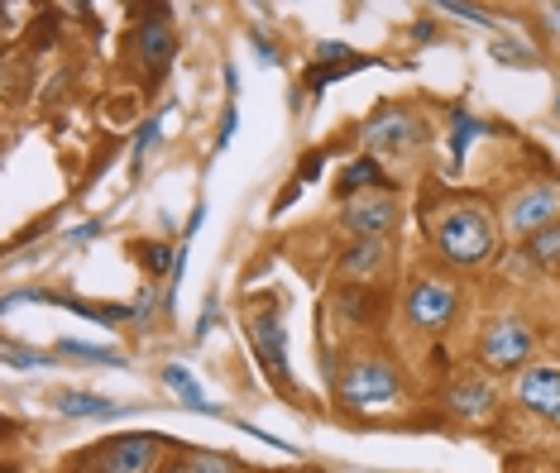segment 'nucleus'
<instances>
[{
  "label": "nucleus",
  "mask_w": 560,
  "mask_h": 473,
  "mask_svg": "<svg viewBox=\"0 0 560 473\" xmlns=\"http://www.w3.org/2000/svg\"><path fill=\"white\" fill-rule=\"evenodd\" d=\"M431 245L441 249L445 263L479 268L499 249V229H493V215L483 211L479 201H451V206H441V215L431 221Z\"/></svg>",
  "instance_id": "f257e3e1"
},
{
  "label": "nucleus",
  "mask_w": 560,
  "mask_h": 473,
  "mask_svg": "<svg viewBox=\"0 0 560 473\" xmlns=\"http://www.w3.org/2000/svg\"><path fill=\"white\" fill-rule=\"evenodd\" d=\"M336 398L346 412H384L402 398V378L398 368L378 354H364V359H350V368L336 382Z\"/></svg>",
  "instance_id": "f03ea898"
},
{
  "label": "nucleus",
  "mask_w": 560,
  "mask_h": 473,
  "mask_svg": "<svg viewBox=\"0 0 560 473\" xmlns=\"http://www.w3.org/2000/svg\"><path fill=\"white\" fill-rule=\"evenodd\" d=\"M402 316L412 330L422 335H441V330L455 326L460 316V287L441 283V277H412L402 292Z\"/></svg>",
  "instance_id": "7ed1b4c3"
},
{
  "label": "nucleus",
  "mask_w": 560,
  "mask_h": 473,
  "mask_svg": "<svg viewBox=\"0 0 560 473\" xmlns=\"http://www.w3.org/2000/svg\"><path fill=\"white\" fill-rule=\"evenodd\" d=\"M360 139L374 149V158L378 153H412V149L427 144V120L417 110H407V106H378L364 120Z\"/></svg>",
  "instance_id": "20e7f679"
},
{
  "label": "nucleus",
  "mask_w": 560,
  "mask_h": 473,
  "mask_svg": "<svg viewBox=\"0 0 560 473\" xmlns=\"http://www.w3.org/2000/svg\"><path fill=\"white\" fill-rule=\"evenodd\" d=\"M130 58L139 62V72H144L149 86L168 76L173 58H177V34H173V20H168L163 5L149 20H139V29L130 34Z\"/></svg>",
  "instance_id": "39448f33"
},
{
  "label": "nucleus",
  "mask_w": 560,
  "mask_h": 473,
  "mask_svg": "<svg viewBox=\"0 0 560 473\" xmlns=\"http://www.w3.org/2000/svg\"><path fill=\"white\" fill-rule=\"evenodd\" d=\"M532 344H537V335H532L527 321H517V316H503V321H489L479 335V359L489 368H499V374H508V368H522L532 359Z\"/></svg>",
  "instance_id": "423d86ee"
},
{
  "label": "nucleus",
  "mask_w": 560,
  "mask_h": 473,
  "mask_svg": "<svg viewBox=\"0 0 560 473\" xmlns=\"http://www.w3.org/2000/svg\"><path fill=\"white\" fill-rule=\"evenodd\" d=\"M249 344H254V359L264 364V374H269L278 388H292V364H288V330L278 321L273 306H259V311L249 316Z\"/></svg>",
  "instance_id": "0eeeda50"
},
{
  "label": "nucleus",
  "mask_w": 560,
  "mask_h": 473,
  "mask_svg": "<svg viewBox=\"0 0 560 473\" xmlns=\"http://www.w3.org/2000/svg\"><path fill=\"white\" fill-rule=\"evenodd\" d=\"M398 221H402V206L388 197H354V201H346V215H340V225L350 229L354 239H388L393 229H398Z\"/></svg>",
  "instance_id": "6e6552de"
},
{
  "label": "nucleus",
  "mask_w": 560,
  "mask_h": 473,
  "mask_svg": "<svg viewBox=\"0 0 560 473\" xmlns=\"http://www.w3.org/2000/svg\"><path fill=\"white\" fill-rule=\"evenodd\" d=\"M556 211H560V191L551 182H532L527 191H517V197L508 201V225L527 239V235H537V229L556 225Z\"/></svg>",
  "instance_id": "1a4fd4ad"
},
{
  "label": "nucleus",
  "mask_w": 560,
  "mask_h": 473,
  "mask_svg": "<svg viewBox=\"0 0 560 473\" xmlns=\"http://www.w3.org/2000/svg\"><path fill=\"white\" fill-rule=\"evenodd\" d=\"M168 436H120L101 450V473H154Z\"/></svg>",
  "instance_id": "9d476101"
},
{
  "label": "nucleus",
  "mask_w": 560,
  "mask_h": 473,
  "mask_svg": "<svg viewBox=\"0 0 560 473\" xmlns=\"http://www.w3.org/2000/svg\"><path fill=\"white\" fill-rule=\"evenodd\" d=\"M445 412L455 421L479 426V421H489L499 412V392H493V382H483V378H455L451 392H445Z\"/></svg>",
  "instance_id": "9b49d317"
},
{
  "label": "nucleus",
  "mask_w": 560,
  "mask_h": 473,
  "mask_svg": "<svg viewBox=\"0 0 560 473\" xmlns=\"http://www.w3.org/2000/svg\"><path fill=\"white\" fill-rule=\"evenodd\" d=\"M517 402L546 421H560V368H527L517 378Z\"/></svg>",
  "instance_id": "f8f14e48"
},
{
  "label": "nucleus",
  "mask_w": 560,
  "mask_h": 473,
  "mask_svg": "<svg viewBox=\"0 0 560 473\" xmlns=\"http://www.w3.org/2000/svg\"><path fill=\"white\" fill-rule=\"evenodd\" d=\"M384 263H388V245H384V239H354V245L340 253V277L360 283V277L384 273Z\"/></svg>",
  "instance_id": "ddd939ff"
},
{
  "label": "nucleus",
  "mask_w": 560,
  "mask_h": 473,
  "mask_svg": "<svg viewBox=\"0 0 560 473\" xmlns=\"http://www.w3.org/2000/svg\"><path fill=\"white\" fill-rule=\"evenodd\" d=\"M58 406V416H72V421H106V416H120L125 406L120 402H110V398H96V392H58L54 398Z\"/></svg>",
  "instance_id": "4468645a"
},
{
  "label": "nucleus",
  "mask_w": 560,
  "mask_h": 473,
  "mask_svg": "<svg viewBox=\"0 0 560 473\" xmlns=\"http://www.w3.org/2000/svg\"><path fill=\"white\" fill-rule=\"evenodd\" d=\"M479 134H489V125L475 120L465 106H455L451 110V173L465 168V153H469V144H475Z\"/></svg>",
  "instance_id": "2eb2a0df"
},
{
  "label": "nucleus",
  "mask_w": 560,
  "mask_h": 473,
  "mask_svg": "<svg viewBox=\"0 0 560 473\" xmlns=\"http://www.w3.org/2000/svg\"><path fill=\"white\" fill-rule=\"evenodd\" d=\"M364 187H384V168H378V158H374V153H369V158H354L350 163V168L346 173H340L336 177V197H346V201H354V197H360V191Z\"/></svg>",
  "instance_id": "dca6fc26"
},
{
  "label": "nucleus",
  "mask_w": 560,
  "mask_h": 473,
  "mask_svg": "<svg viewBox=\"0 0 560 473\" xmlns=\"http://www.w3.org/2000/svg\"><path fill=\"white\" fill-rule=\"evenodd\" d=\"M163 382H168V388L177 392V398H183V406H192V412H201V416H221V406L215 402H207L201 398V388H197V378L187 374L183 364H168L163 368Z\"/></svg>",
  "instance_id": "f3484780"
},
{
  "label": "nucleus",
  "mask_w": 560,
  "mask_h": 473,
  "mask_svg": "<svg viewBox=\"0 0 560 473\" xmlns=\"http://www.w3.org/2000/svg\"><path fill=\"white\" fill-rule=\"evenodd\" d=\"M522 259L532 268H560V221L522 239Z\"/></svg>",
  "instance_id": "a211bd4d"
},
{
  "label": "nucleus",
  "mask_w": 560,
  "mask_h": 473,
  "mask_svg": "<svg viewBox=\"0 0 560 473\" xmlns=\"http://www.w3.org/2000/svg\"><path fill=\"white\" fill-rule=\"evenodd\" d=\"M374 306H378V297L369 287H340L336 292V311H340V321L346 326H369Z\"/></svg>",
  "instance_id": "6ab92c4d"
},
{
  "label": "nucleus",
  "mask_w": 560,
  "mask_h": 473,
  "mask_svg": "<svg viewBox=\"0 0 560 473\" xmlns=\"http://www.w3.org/2000/svg\"><path fill=\"white\" fill-rule=\"evenodd\" d=\"M369 62H374V58H364V54H354L350 62H312V68H307V92H326L330 82H340V76L369 68Z\"/></svg>",
  "instance_id": "aec40b11"
},
{
  "label": "nucleus",
  "mask_w": 560,
  "mask_h": 473,
  "mask_svg": "<svg viewBox=\"0 0 560 473\" xmlns=\"http://www.w3.org/2000/svg\"><path fill=\"white\" fill-rule=\"evenodd\" d=\"M62 359H86V364H106V368H125L120 350H106V344H86V340H58Z\"/></svg>",
  "instance_id": "412c9836"
},
{
  "label": "nucleus",
  "mask_w": 560,
  "mask_h": 473,
  "mask_svg": "<svg viewBox=\"0 0 560 473\" xmlns=\"http://www.w3.org/2000/svg\"><path fill=\"white\" fill-rule=\"evenodd\" d=\"M489 58L503 62V68H537V54H532L527 44H517V38H493Z\"/></svg>",
  "instance_id": "4be33fe9"
},
{
  "label": "nucleus",
  "mask_w": 560,
  "mask_h": 473,
  "mask_svg": "<svg viewBox=\"0 0 560 473\" xmlns=\"http://www.w3.org/2000/svg\"><path fill=\"white\" fill-rule=\"evenodd\" d=\"M159 130H163V115H149V120L139 125V134H135V149H130V173H135V177H139V168H144L149 149L159 144Z\"/></svg>",
  "instance_id": "5701e85b"
},
{
  "label": "nucleus",
  "mask_w": 560,
  "mask_h": 473,
  "mask_svg": "<svg viewBox=\"0 0 560 473\" xmlns=\"http://www.w3.org/2000/svg\"><path fill=\"white\" fill-rule=\"evenodd\" d=\"M441 15H451V20H465V24H479V29H493V20L489 10H479V5H465V0H445L441 5Z\"/></svg>",
  "instance_id": "b1692460"
},
{
  "label": "nucleus",
  "mask_w": 560,
  "mask_h": 473,
  "mask_svg": "<svg viewBox=\"0 0 560 473\" xmlns=\"http://www.w3.org/2000/svg\"><path fill=\"white\" fill-rule=\"evenodd\" d=\"M5 359L15 364V368H48V364H54L48 354H39V350H24V344H15V340H5Z\"/></svg>",
  "instance_id": "393cba45"
},
{
  "label": "nucleus",
  "mask_w": 560,
  "mask_h": 473,
  "mask_svg": "<svg viewBox=\"0 0 560 473\" xmlns=\"http://www.w3.org/2000/svg\"><path fill=\"white\" fill-rule=\"evenodd\" d=\"M249 48L259 54L264 68H278V62H283V58H278V44H273V38L264 34V29H249Z\"/></svg>",
  "instance_id": "a878e982"
},
{
  "label": "nucleus",
  "mask_w": 560,
  "mask_h": 473,
  "mask_svg": "<svg viewBox=\"0 0 560 473\" xmlns=\"http://www.w3.org/2000/svg\"><path fill=\"white\" fill-rule=\"evenodd\" d=\"M322 168H326V149H312L307 158L298 163V177H292V182H302V187H307V182H316V173H322Z\"/></svg>",
  "instance_id": "bb28decb"
},
{
  "label": "nucleus",
  "mask_w": 560,
  "mask_h": 473,
  "mask_svg": "<svg viewBox=\"0 0 560 473\" xmlns=\"http://www.w3.org/2000/svg\"><path fill=\"white\" fill-rule=\"evenodd\" d=\"M96 235H101V221H86V225H78V229H72L68 239H72V245H92Z\"/></svg>",
  "instance_id": "cd10ccee"
},
{
  "label": "nucleus",
  "mask_w": 560,
  "mask_h": 473,
  "mask_svg": "<svg viewBox=\"0 0 560 473\" xmlns=\"http://www.w3.org/2000/svg\"><path fill=\"white\" fill-rule=\"evenodd\" d=\"M231 134H235V106L225 110V120H221V139H215V149H225V144H231Z\"/></svg>",
  "instance_id": "c85d7f7f"
},
{
  "label": "nucleus",
  "mask_w": 560,
  "mask_h": 473,
  "mask_svg": "<svg viewBox=\"0 0 560 473\" xmlns=\"http://www.w3.org/2000/svg\"><path fill=\"white\" fill-rule=\"evenodd\" d=\"M197 473H235V464H225V459H201Z\"/></svg>",
  "instance_id": "c756f323"
},
{
  "label": "nucleus",
  "mask_w": 560,
  "mask_h": 473,
  "mask_svg": "<svg viewBox=\"0 0 560 473\" xmlns=\"http://www.w3.org/2000/svg\"><path fill=\"white\" fill-rule=\"evenodd\" d=\"M211 326H215V297L207 301V311H201V326H197V340H201V335H207V330H211Z\"/></svg>",
  "instance_id": "7c9ffc66"
},
{
  "label": "nucleus",
  "mask_w": 560,
  "mask_h": 473,
  "mask_svg": "<svg viewBox=\"0 0 560 473\" xmlns=\"http://www.w3.org/2000/svg\"><path fill=\"white\" fill-rule=\"evenodd\" d=\"M431 34H436V24H417V29H412V38H417V44H431Z\"/></svg>",
  "instance_id": "2f4dec72"
},
{
  "label": "nucleus",
  "mask_w": 560,
  "mask_h": 473,
  "mask_svg": "<svg viewBox=\"0 0 560 473\" xmlns=\"http://www.w3.org/2000/svg\"><path fill=\"white\" fill-rule=\"evenodd\" d=\"M546 20H551V29L560 34V5H551V10H546Z\"/></svg>",
  "instance_id": "473e14b6"
},
{
  "label": "nucleus",
  "mask_w": 560,
  "mask_h": 473,
  "mask_svg": "<svg viewBox=\"0 0 560 473\" xmlns=\"http://www.w3.org/2000/svg\"><path fill=\"white\" fill-rule=\"evenodd\" d=\"M168 473H197V469H192V464H173Z\"/></svg>",
  "instance_id": "72a5a7b5"
},
{
  "label": "nucleus",
  "mask_w": 560,
  "mask_h": 473,
  "mask_svg": "<svg viewBox=\"0 0 560 473\" xmlns=\"http://www.w3.org/2000/svg\"><path fill=\"white\" fill-rule=\"evenodd\" d=\"M556 115H560V96H556Z\"/></svg>",
  "instance_id": "f704fd0d"
}]
</instances>
